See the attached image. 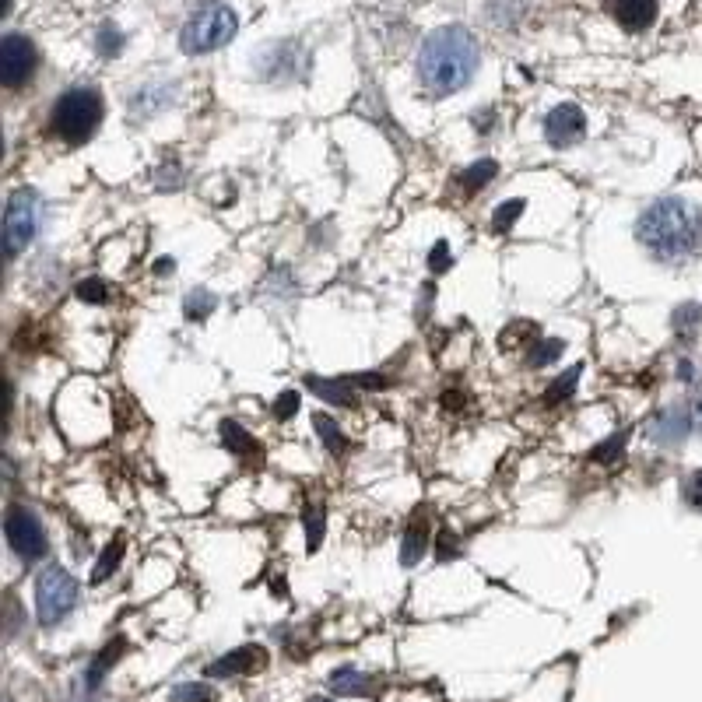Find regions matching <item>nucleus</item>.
<instances>
[{"label":"nucleus","mask_w":702,"mask_h":702,"mask_svg":"<svg viewBox=\"0 0 702 702\" xmlns=\"http://www.w3.org/2000/svg\"><path fill=\"white\" fill-rule=\"evenodd\" d=\"M632 232L657 264H685L702 253V208L685 197H660L639 211Z\"/></svg>","instance_id":"obj_1"},{"label":"nucleus","mask_w":702,"mask_h":702,"mask_svg":"<svg viewBox=\"0 0 702 702\" xmlns=\"http://www.w3.org/2000/svg\"><path fill=\"white\" fill-rule=\"evenodd\" d=\"M478 39L464 25H443L418 50V81L429 95H453L478 74Z\"/></svg>","instance_id":"obj_2"},{"label":"nucleus","mask_w":702,"mask_h":702,"mask_svg":"<svg viewBox=\"0 0 702 702\" xmlns=\"http://www.w3.org/2000/svg\"><path fill=\"white\" fill-rule=\"evenodd\" d=\"M102 113H106V106H102V95L95 88H67L50 109V134L60 144H67V148H81V144L95 137Z\"/></svg>","instance_id":"obj_3"},{"label":"nucleus","mask_w":702,"mask_h":702,"mask_svg":"<svg viewBox=\"0 0 702 702\" xmlns=\"http://www.w3.org/2000/svg\"><path fill=\"white\" fill-rule=\"evenodd\" d=\"M236 29H239L236 11L225 8V4H204V8H197L194 15L187 18V25H183V32H180V46L190 57L215 53V50H222L225 43H232Z\"/></svg>","instance_id":"obj_4"},{"label":"nucleus","mask_w":702,"mask_h":702,"mask_svg":"<svg viewBox=\"0 0 702 702\" xmlns=\"http://www.w3.org/2000/svg\"><path fill=\"white\" fill-rule=\"evenodd\" d=\"M39 229H43V197L32 187L15 190L8 208H4V253H8V260L29 250L36 243Z\"/></svg>","instance_id":"obj_5"},{"label":"nucleus","mask_w":702,"mask_h":702,"mask_svg":"<svg viewBox=\"0 0 702 702\" xmlns=\"http://www.w3.org/2000/svg\"><path fill=\"white\" fill-rule=\"evenodd\" d=\"M81 587L64 566H46L36 580V618L43 629L60 625L74 608H78Z\"/></svg>","instance_id":"obj_6"},{"label":"nucleus","mask_w":702,"mask_h":702,"mask_svg":"<svg viewBox=\"0 0 702 702\" xmlns=\"http://www.w3.org/2000/svg\"><path fill=\"white\" fill-rule=\"evenodd\" d=\"M4 538H8V548L15 552V559L22 566H36L50 552V534H46L39 513L29 506L8 509V516H4Z\"/></svg>","instance_id":"obj_7"},{"label":"nucleus","mask_w":702,"mask_h":702,"mask_svg":"<svg viewBox=\"0 0 702 702\" xmlns=\"http://www.w3.org/2000/svg\"><path fill=\"white\" fill-rule=\"evenodd\" d=\"M36 67V43L29 36H22V32H8L4 43H0V81H4V88H11V92L25 88L32 81V74H36Z\"/></svg>","instance_id":"obj_8"},{"label":"nucleus","mask_w":702,"mask_h":702,"mask_svg":"<svg viewBox=\"0 0 702 702\" xmlns=\"http://www.w3.org/2000/svg\"><path fill=\"white\" fill-rule=\"evenodd\" d=\"M695 429V418H692V404H667L660 408L657 415L650 418V439L664 450H674L688 439V432Z\"/></svg>","instance_id":"obj_9"},{"label":"nucleus","mask_w":702,"mask_h":702,"mask_svg":"<svg viewBox=\"0 0 702 702\" xmlns=\"http://www.w3.org/2000/svg\"><path fill=\"white\" fill-rule=\"evenodd\" d=\"M587 134V116L573 102H562L545 116V137L552 148H573L576 141H583Z\"/></svg>","instance_id":"obj_10"},{"label":"nucleus","mask_w":702,"mask_h":702,"mask_svg":"<svg viewBox=\"0 0 702 702\" xmlns=\"http://www.w3.org/2000/svg\"><path fill=\"white\" fill-rule=\"evenodd\" d=\"M267 664L264 646H239V650L218 657L215 664H208V678H236V674H253Z\"/></svg>","instance_id":"obj_11"},{"label":"nucleus","mask_w":702,"mask_h":702,"mask_svg":"<svg viewBox=\"0 0 702 702\" xmlns=\"http://www.w3.org/2000/svg\"><path fill=\"white\" fill-rule=\"evenodd\" d=\"M608 15L625 32H646L657 22V0H608Z\"/></svg>","instance_id":"obj_12"},{"label":"nucleus","mask_w":702,"mask_h":702,"mask_svg":"<svg viewBox=\"0 0 702 702\" xmlns=\"http://www.w3.org/2000/svg\"><path fill=\"white\" fill-rule=\"evenodd\" d=\"M429 520L425 516H415V520L408 523V531H404V541H401V566H418L422 562V555L429 552Z\"/></svg>","instance_id":"obj_13"},{"label":"nucleus","mask_w":702,"mask_h":702,"mask_svg":"<svg viewBox=\"0 0 702 702\" xmlns=\"http://www.w3.org/2000/svg\"><path fill=\"white\" fill-rule=\"evenodd\" d=\"M218 436H222L225 450H229L232 457H239V460H257L260 457V443L243 429V425L232 422V418H225V422L218 425Z\"/></svg>","instance_id":"obj_14"},{"label":"nucleus","mask_w":702,"mask_h":702,"mask_svg":"<svg viewBox=\"0 0 702 702\" xmlns=\"http://www.w3.org/2000/svg\"><path fill=\"white\" fill-rule=\"evenodd\" d=\"M306 387L327 404H341V408H355L359 404V394L351 390L355 387L351 380H320V376H309Z\"/></svg>","instance_id":"obj_15"},{"label":"nucleus","mask_w":702,"mask_h":702,"mask_svg":"<svg viewBox=\"0 0 702 702\" xmlns=\"http://www.w3.org/2000/svg\"><path fill=\"white\" fill-rule=\"evenodd\" d=\"M671 330H674V337H678L681 344H692L695 337H699V330H702V306H699V302H681V306H674Z\"/></svg>","instance_id":"obj_16"},{"label":"nucleus","mask_w":702,"mask_h":702,"mask_svg":"<svg viewBox=\"0 0 702 702\" xmlns=\"http://www.w3.org/2000/svg\"><path fill=\"white\" fill-rule=\"evenodd\" d=\"M172 102V92L165 85H148L141 88V92L130 99V113H134V120H148V116H155L158 109H165Z\"/></svg>","instance_id":"obj_17"},{"label":"nucleus","mask_w":702,"mask_h":702,"mask_svg":"<svg viewBox=\"0 0 702 702\" xmlns=\"http://www.w3.org/2000/svg\"><path fill=\"white\" fill-rule=\"evenodd\" d=\"M330 688H334L337 695H369L373 692V678L362 674L359 667H337V671L330 674Z\"/></svg>","instance_id":"obj_18"},{"label":"nucleus","mask_w":702,"mask_h":702,"mask_svg":"<svg viewBox=\"0 0 702 702\" xmlns=\"http://www.w3.org/2000/svg\"><path fill=\"white\" fill-rule=\"evenodd\" d=\"M495 176H499V162H495V158H481V162L467 165V169L460 172V187H464V194H478V190H485Z\"/></svg>","instance_id":"obj_19"},{"label":"nucleus","mask_w":702,"mask_h":702,"mask_svg":"<svg viewBox=\"0 0 702 702\" xmlns=\"http://www.w3.org/2000/svg\"><path fill=\"white\" fill-rule=\"evenodd\" d=\"M313 425H316V436H320L323 450H327L330 457H341V453L348 450V439H344L341 425L330 415H313Z\"/></svg>","instance_id":"obj_20"},{"label":"nucleus","mask_w":702,"mask_h":702,"mask_svg":"<svg viewBox=\"0 0 702 702\" xmlns=\"http://www.w3.org/2000/svg\"><path fill=\"white\" fill-rule=\"evenodd\" d=\"M215 309H218V295L208 292V288H197V292H190L187 299H183V313H187V320H208Z\"/></svg>","instance_id":"obj_21"},{"label":"nucleus","mask_w":702,"mask_h":702,"mask_svg":"<svg viewBox=\"0 0 702 702\" xmlns=\"http://www.w3.org/2000/svg\"><path fill=\"white\" fill-rule=\"evenodd\" d=\"M120 562H123V538H116L113 545H106V552H102V559L95 562V573H92V583H102V580H109V576L120 569Z\"/></svg>","instance_id":"obj_22"},{"label":"nucleus","mask_w":702,"mask_h":702,"mask_svg":"<svg viewBox=\"0 0 702 702\" xmlns=\"http://www.w3.org/2000/svg\"><path fill=\"white\" fill-rule=\"evenodd\" d=\"M562 351H566V341H559V337H548V341H538L531 348V369H545V366H552L555 359H559Z\"/></svg>","instance_id":"obj_23"},{"label":"nucleus","mask_w":702,"mask_h":702,"mask_svg":"<svg viewBox=\"0 0 702 702\" xmlns=\"http://www.w3.org/2000/svg\"><path fill=\"white\" fill-rule=\"evenodd\" d=\"M302 523H306V548L309 552H316L323 541V531H327V520H323V509L320 506H306V516H302Z\"/></svg>","instance_id":"obj_24"},{"label":"nucleus","mask_w":702,"mask_h":702,"mask_svg":"<svg viewBox=\"0 0 702 702\" xmlns=\"http://www.w3.org/2000/svg\"><path fill=\"white\" fill-rule=\"evenodd\" d=\"M520 215H523V201H520V197H513V201H502L499 208H495V215H492V229L506 236Z\"/></svg>","instance_id":"obj_25"},{"label":"nucleus","mask_w":702,"mask_h":702,"mask_svg":"<svg viewBox=\"0 0 702 702\" xmlns=\"http://www.w3.org/2000/svg\"><path fill=\"white\" fill-rule=\"evenodd\" d=\"M580 373H583V369L576 366V369H569V373H566V380H562V376H559V380H555L552 387L545 390V401H548V404H562V401H569V397H573V390H576V383H580Z\"/></svg>","instance_id":"obj_26"},{"label":"nucleus","mask_w":702,"mask_h":702,"mask_svg":"<svg viewBox=\"0 0 702 702\" xmlns=\"http://www.w3.org/2000/svg\"><path fill=\"white\" fill-rule=\"evenodd\" d=\"M681 502H685L692 513H702V471H692L681 485Z\"/></svg>","instance_id":"obj_27"},{"label":"nucleus","mask_w":702,"mask_h":702,"mask_svg":"<svg viewBox=\"0 0 702 702\" xmlns=\"http://www.w3.org/2000/svg\"><path fill=\"white\" fill-rule=\"evenodd\" d=\"M78 299H81V302H92V306H102V302L109 299L106 281H99V278L78 281Z\"/></svg>","instance_id":"obj_28"},{"label":"nucleus","mask_w":702,"mask_h":702,"mask_svg":"<svg viewBox=\"0 0 702 702\" xmlns=\"http://www.w3.org/2000/svg\"><path fill=\"white\" fill-rule=\"evenodd\" d=\"M211 699V688L208 685H197V681H190V685H180L176 692L169 695V702H208Z\"/></svg>","instance_id":"obj_29"},{"label":"nucleus","mask_w":702,"mask_h":702,"mask_svg":"<svg viewBox=\"0 0 702 702\" xmlns=\"http://www.w3.org/2000/svg\"><path fill=\"white\" fill-rule=\"evenodd\" d=\"M450 267H453L450 243H446V239H439V243L432 246V253H429V271L432 274H443V271H450Z\"/></svg>","instance_id":"obj_30"},{"label":"nucleus","mask_w":702,"mask_h":702,"mask_svg":"<svg viewBox=\"0 0 702 702\" xmlns=\"http://www.w3.org/2000/svg\"><path fill=\"white\" fill-rule=\"evenodd\" d=\"M622 446H625V432H622V436H611L608 443L594 446V450H590V460H597V464H611V460L622 453Z\"/></svg>","instance_id":"obj_31"},{"label":"nucleus","mask_w":702,"mask_h":702,"mask_svg":"<svg viewBox=\"0 0 702 702\" xmlns=\"http://www.w3.org/2000/svg\"><path fill=\"white\" fill-rule=\"evenodd\" d=\"M120 46H123L120 32H116L113 25H106V29L99 32V53L102 57H113V53H120Z\"/></svg>","instance_id":"obj_32"},{"label":"nucleus","mask_w":702,"mask_h":702,"mask_svg":"<svg viewBox=\"0 0 702 702\" xmlns=\"http://www.w3.org/2000/svg\"><path fill=\"white\" fill-rule=\"evenodd\" d=\"M155 176H158L155 183H158V187H162V190H176V187H180V183H183V176H180V165H176V162L162 165V169H158Z\"/></svg>","instance_id":"obj_33"},{"label":"nucleus","mask_w":702,"mask_h":702,"mask_svg":"<svg viewBox=\"0 0 702 702\" xmlns=\"http://www.w3.org/2000/svg\"><path fill=\"white\" fill-rule=\"evenodd\" d=\"M295 411H299V394H281L278 401H274V415L281 418V422H288V418H295Z\"/></svg>","instance_id":"obj_34"},{"label":"nucleus","mask_w":702,"mask_h":702,"mask_svg":"<svg viewBox=\"0 0 702 702\" xmlns=\"http://www.w3.org/2000/svg\"><path fill=\"white\" fill-rule=\"evenodd\" d=\"M453 541H457V538H453V534H443V538H439V559H450V555H457V545H453Z\"/></svg>","instance_id":"obj_35"},{"label":"nucleus","mask_w":702,"mask_h":702,"mask_svg":"<svg viewBox=\"0 0 702 702\" xmlns=\"http://www.w3.org/2000/svg\"><path fill=\"white\" fill-rule=\"evenodd\" d=\"M678 380H681V383H692V380H695V366H692L688 359L678 362Z\"/></svg>","instance_id":"obj_36"},{"label":"nucleus","mask_w":702,"mask_h":702,"mask_svg":"<svg viewBox=\"0 0 702 702\" xmlns=\"http://www.w3.org/2000/svg\"><path fill=\"white\" fill-rule=\"evenodd\" d=\"M172 271H176V260H172V257H162V260L155 264V274H158V278H165V274H172Z\"/></svg>","instance_id":"obj_37"},{"label":"nucleus","mask_w":702,"mask_h":702,"mask_svg":"<svg viewBox=\"0 0 702 702\" xmlns=\"http://www.w3.org/2000/svg\"><path fill=\"white\" fill-rule=\"evenodd\" d=\"M692 418H695V429L702 432V387H699V394H695V401H692Z\"/></svg>","instance_id":"obj_38"},{"label":"nucleus","mask_w":702,"mask_h":702,"mask_svg":"<svg viewBox=\"0 0 702 702\" xmlns=\"http://www.w3.org/2000/svg\"><path fill=\"white\" fill-rule=\"evenodd\" d=\"M309 702H334V699H323V695H313V699H309Z\"/></svg>","instance_id":"obj_39"}]
</instances>
